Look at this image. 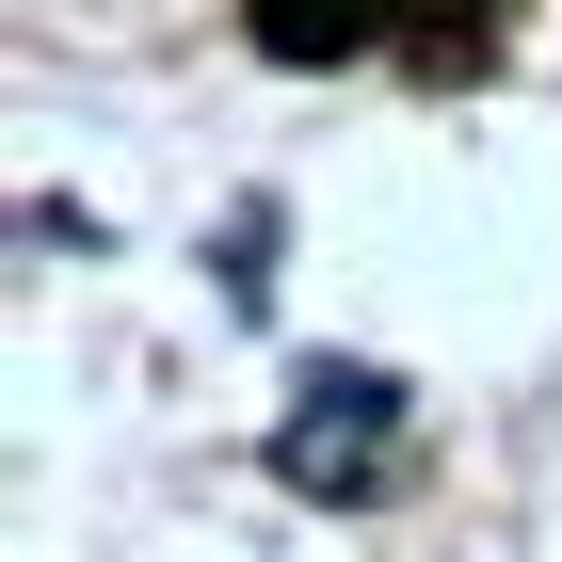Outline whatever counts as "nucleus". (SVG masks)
Returning <instances> with one entry per match:
<instances>
[{"instance_id": "nucleus-1", "label": "nucleus", "mask_w": 562, "mask_h": 562, "mask_svg": "<svg viewBox=\"0 0 562 562\" xmlns=\"http://www.w3.org/2000/svg\"><path fill=\"white\" fill-rule=\"evenodd\" d=\"M273 65H353L370 33H402V0H241Z\"/></svg>"}, {"instance_id": "nucleus-2", "label": "nucleus", "mask_w": 562, "mask_h": 562, "mask_svg": "<svg viewBox=\"0 0 562 562\" xmlns=\"http://www.w3.org/2000/svg\"><path fill=\"white\" fill-rule=\"evenodd\" d=\"M498 16H515V0H402V48H418L434 81H467L482 48H498Z\"/></svg>"}]
</instances>
